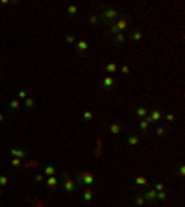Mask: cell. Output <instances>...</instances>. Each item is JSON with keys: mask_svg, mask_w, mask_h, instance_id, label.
I'll return each mask as SVG.
<instances>
[{"mask_svg": "<svg viewBox=\"0 0 185 207\" xmlns=\"http://www.w3.org/2000/svg\"><path fill=\"white\" fill-rule=\"evenodd\" d=\"M128 28H130V19L124 17V15H121L113 24L107 26V32H105V33H107L109 37H113V35H117V33H124V30H128Z\"/></svg>", "mask_w": 185, "mask_h": 207, "instance_id": "obj_1", "label": "cell"}, {"mask_svg": "<svg viewBox=\"0 0 185 207\" xmlns=\"http://www.w3.org/2000/svg\"><path fill=\"white\" fill-rule=\"evenodd\" d=\"M119 17H121V11H119V9H115V8H111V6H107V8H104L102 11H100L98 21L105 22V24L109 26V24H113V22L117 21Z\"/></svg>", "mask_w": 185, "mask_h": 207, "instance_id": "obj_2", "label": "cell"}, {"mask_svg": "<svg viewBox=\"0 0 185 207\" xmlns=\"http://www.w3.org/2000/svg\"><path fill=\"white\" fill-rule=\"evenodd\" d=\"M72 178H74V181H76L78 187H91L93 181H95V178H93L91 172H78V174H74Z\"/></svg>", "mask_w": 185, "mask_h": 207, "instance_id": "obj_3", "label": "cell"}, {"mask_svg": "<svg viewBox=\"0 0 185 207\" xmlns=\"http://www.w3.org/2000/svg\"><path fill=\"white\" fill-rule=\"evenodd\" d=\"M61 185H63V190L67 192V194H72V192H76V181H74V178L70 176V174H67V172H63V178H61Z\"/></svg>", "mask_w": 185, "mask_h": 207, "instance_id": "obj_4", "label": "cell"}, {"mask_svg": "<svg viewBox=\"0 0 185 207\" xmlns=\"http://www.w3.org/2000/svg\"><path fill=\"white\" fill-rule=\"evenodd\" d=\"M146 120H148L150 124H152V122H159V120H163V113H161L159 109H154V111H150V113H148Z\"/></svg>", "mask_w": 185, "mask_h": 207, "instance_id": "obj_5", "label": "cell"}, {"mask_svg": "<svg viewBox=\"0 0 185 207\" xmlns=\"http://www.w3.org/2000/svg\"><path fill=\"white\" fill-rule=\"evenodd\" d=\"M141 194L144 196V200H146L148 204H154V202H157V200H156V196H157V192H156L154 189H146V190H143Z\"/></svg>", "mask_w": 185, "mask_h": 207, "instance_id": "obj_6", "label": "cell"}, {"mask_svg": "<svg viewBox=\"0 0 185 207\" xmlns=\"http://www.w3.org/2000/svg\"><path fill=\"white\" fill-rule=\"evenodd\" d=\"M9 154H11V157H17V159H26L28 157V150H21V148H11L9 150Z\"/></svg>", "mask_w": 185, "mask_h": 207, "instance_id": "obj_7", "label": "cell"}, {"mask_svg": "<svg viewBox=\"0 0 185 207\" xmlns=\"http://www.w3.org/2000/svg\"><path fill=\"white\" fill-rule=\"evenodd\" d=\"M141 39H143V32H141L139 28H131V30H130V41L139 43Z\"/></svg>", "mask_w": 185, "mask_h": 207, "instance_id": "obj_8", "label": "cell"}, {"mask_svg": "<svg viewBox=\"0 0 185 207\" xmlns=\"http://www.w3.org/2000/svg\"><path fill=\"white\" fill-rule=\"evenodd\" d=\"M115 85H117V82H115V78H113V76H104V80H102V89L109 91V89H113Z\"/></svg>", "mask_w": 185, "mask_h": 207, "instance_id": "obj_9", "label": "cell"}, {"mask_svg": "<svg viewBox=\"0 0 185 207\" xmlns=\"http://www.w3.org/2000/svg\"><path fill=\"white\" fill-rule=\"evenodd\" d=\"M76 50H78V54L80 56H87V50H89V44H87V41H76Z\"/></svg>", "mask_w": 185, "mask_h": 207, "instance_id": "obj_10", "label": "cell"}, {"mask_svg": "<svg viewBox=\"0 0 185 207\" xmlns=\"http://www.w3.org/2000/svg\"><path fill=\"white\" fill-rule=\"evenodd\" d=\"M82 200L85 204H89L93 200V189L91 187H83V192H82Z\"/></svg>", "mask_w": 185, "mask_h": 207, "instance_id": "obj_11", "label": "cell"}, {"mask_svg": "<svg viewBox=\"0 0 185 207\" xmlns=\"http://www.w3.org/2000/svg\"><path fill=\"white\" fill-rule=\"evenodd\" d=\"M109 131H111V133H115V135H121V133H122V124H121L119 120L111 122V124H109Z\"/></svg>", "mask_w": 185, "mask_h": 207, "instance_id": "obj_12", "label": "cell"}, {"mask_svg": "<svg viewBox=\"0 0 185 207\" xmlns=\"http://www.w3.org/2000/svg\"><path fill=\"white\" fill-rule=\"evenodd\" d=\"M43 176H44V178L56 176V166L54 165H44V168H43Z\"/></svg>", "mask_w": 185, "mask_h": 207, "instance_id": "obj_13", "label": "cell"}, {"mask_svg": "<svg viewBox=\"0 0 185 207\" xmlns=\"http://www.w3.org/2000/svg\"><path fill=\"white\" fill-rule=\"evenodd\" d=\"M22 102L19 100V98H13V100H9V104H8V109L9 111H17V109H21Z\"/></svg>", "mask_w": 185, "mask_h": 207, "instance_id": "obj_14", "label": "cell"}, {"mask_svg": "<svg viewBox=\"0 0 185 207\" xmlns=\"http://www.w3.org/2000/svg\"><path fill=\"white\" fill-rule=\"evenodd\" d=\"M58 183H59V181H58V178H56V176H50V178H46V187H48L50 190H54V189L58 187Z\"/></svg>", "mask_w": 185, "mask_h": 207, "instance_id": "obj_15", "label": "cell"}, {"mask_svg": "<svg viewBox=\"0 0 185 207\" xmlns=\"http://www.w3.org/2000/svg\"><path fill=\"white\" fill-rule=\"evenodd\" d=\"M105 72H107V76H113L115 72H117V63L115 61H109L105 65Z\"/></svg>", "mask_w": 185, "mask_h": 207, "instance_id": "obj_16", "label": "cell"}, {"mask_svg": "<svg viewBox=\"0 0 185 207\" xmlns=\"http://www.w3.org/2000/svg\"><path fill=\"white\" fill-rule=\"evenodd\" d=\"M133 204H135L137 207H144L146 200H144V196L141 194V192H137V194H135V198H133Z\"/></svg>", "mask_w": 185, "mask_h": 207, "instance_id": "obj_17", "label": "cell"}, {"mask_svg": "<svg viewBox=\"0 0 185 207\" xmlns=\"http://www.w3.org/2000/svg\"><path fill=\"white\" fill-rule=\"evenodd\" d=\"M126 143L130 146H137L141 143V139H139V135H128V137H126Z\"/></svg>", "mask_w": 185, "mask_h": 207, "instance_id": "obj_18", "label": "cell"}, {"mask_svg": "<svg viewBox=\"0 0 185 207\" xmlns=\"http://www.w3.org/2000/svg\"><path fill=\"white\" fill-rule=\"evenodd\" d=\"M139 129H141L143 133H148V131H150V122H148L146 119H143V120L139 122Z\"/></svg>", "mask_w": 185, "mask_h": 207, "instance_id": "obj_19", "label": "cell"}, {"mask_svg": "<svg viewBox=\"0 0 185 207\" xmlns=\"http://www.w3.org/2000/svg\"><path fill=\"white\" fill-rule=\"evenodd\" d=\"M137 117L143 120V119H146L148 117V109L144 107V105H141V107H137Z\"/></svg>", "mask_w": 185, "mask_h": 207, "instance_id": "obj_20", "label": "cell"}, {"mask_svg": "<svg viewBox=\"0 0 185 207\" xmlns=\"http://www.w3.org/2000/svg\"><path fill=\"white\" fill-rule=\"evenodd\" d=\"M111 39H113V44H121V43L126 41V35H124V33H117V35H113Z\"/></svg>", "mask_w": 185, "mask_h": 207, "instance_id": "obj_21", "label": "cell"}, {"mask_svg": "<svg viewBox=\"0 0 185 207\" xmlns=\"http://www.w3.org/2000/svg\"><path fill=\"white\" fill-rule=\"evenodd\" d=\"M22 104L26 105V109H33V107H35V100H33V98H30V96H28Z\"/></svg>", "mask_w": 185, "mask_h": 207, "instance_id": "obj_22", "label": "cell"}, {"mask_svg": "<svg viewBox=\"0 0 185 207\" xmlns=\"http://www.w3.org/2000/svg\"><path fill=\"white\" fill-rule=\"evenodd\" d=\"M135 183H137L139 187H146V183H148V179H146L144 176H137V178H135Z\"/></svg>", "mask_w": 185, "mask_h": 207, "instance_id": "obj_23", "label": "cell"}, {"mask_svg": "<svg viewBox=\"0 0 185 207\" xmlns=\"http://www.w3.org/2000/svg\"><path fill=\"white\" fill-rule=\"evenodd\" d=\"M67 13H69L70 17H74V15L78 13V6H69V8H67Z\"/></svg>", "mask_w": 185, "mask_h": 207, "instance_id": "obj_24", "label": "cell"}, {"mask_svg": "<svg viewBox=\"0 0 185 207\" xmlns=\"http://www.w3.org/2000/svg\"><path fill=\"white\" fill-rule=\"evenodd\" d=\"M168 198V192L167 190H163V192H157V196H156V200H159V202H165Z\"/></svg>", "mask_w": 185, "mask_h": 207, "instance_id": "obj_25", "label": "cell"}, {"mask_svg": "<svg viewBox=\"0 0 185 207\" xmlns=\"http://www.w3.org/2000/svg\"><path fill=\"white\" fill-rule=\"evenodd\" d=\"M154 190H156V192H163L165 185L161 183V181H156V183H154Z\"/></svg>", "mask_w": 185, "mask_h": 207, "instance_id": "obj_26", "label": "cell"}, {"mask_svg": "<svg viewBox=\"0 0 185 207\" xmlns=\"http://www.w3.org/2000/svg\"><path fill=\"white\" fill-rule=\"evenodd\" d=\"M11 166H13V168H19V166H22V159L11 157Z\"/></svg>", "mask_w": 185, "mask_h": 207, "instance_id": "obj_27", "label": "cell"}, {"mask_svg": "<svg viewBox=\"0 0 185 207\" xmlns=\"http://www.w3.org/2000/svg\"><path fill=\"white\" fill-rule=\"evenodd\" d=\"M83 120H85V122H89V120H93V113H91V111H89V109H87V111H83Z\"/></svg>", "mask_w": 185, "mask_h": 207, "instance_id": "obj_28", "label": "cell"}, {"mask_svg": "<svg viewBox=\"0 0 185 207\" xmlns=\"http://www.w3.org/2000/svg\"><path fill=\"white\" fill-rule=\"evenodd\" d=\"M163 119L167 122H174V120H176V115H174V113H167V115H163Z\"/></svg>", "mask_w": 185, "mask_h": 207, "instance_id": "obj_29", "label": "cell"}, {"mask_svg": "<svg viewBox=\"0 0 185 207\" xmlns=\"http://www.w3.org/2000/svg\"><path fill=\"white\" fill-rule=\"evenodd\" d=\"M165 133H167V129H165L163 126H157V128H156V135H159V137H163Z\"/></svg>", "mask_w": 185, "mask_h": 207, "instance_id": "obj_30", "label": "cell"}, {"mask_svg": "<svg viewBox=\"0 0 185 207\" xmlns=\"http://www.w3.org/2000/svg\"><path fill=\"white\" fill-rule=\"evenodd\" d=\"M65 41L69 43V44H76V37H74V35H70V33H69V35H65Z\"/></svg>", "mask_w": 185, "mask_h": 207, "instance_id": "obj_31", "label": "cell"}, {"mask_svg": "<svg viewBox=\"0 0 185 207\" xmlns=\"http://www.w3.org/2000/svg\"><path fill=\"white\" fill-rule=\"evenodd\" d=\"M17 96H19V100H26V98H28V93H26L24 89H21V91L17 93Z\"/></svg>", "mask_w": 185, "mask_h": 207, "instance_id": "obj_32", "label": "cell"}, {"mask_svg": "<svg viewBox=\"0 0 185 207\" xmlns=\"http://www.w3.org/2000/svg\"><path fill=\"white\" fill-rule=\"evenodd\" d=\"M89 22H91L93 26H96V24H98V15H89Z\"/></svg>", "mask_w": 185, "mask_h": 207, "instance_id": "obj_33", "label": "cell"}, {"mask_svg": "<svg viewBox=\"0 0 185 207\" xmlns=\"http://www.w3.org/2000/svg\"><path fill=\"white\" fill-rule=\"evenodd\" d=\"M176 174H178V178H183V176H185V168H183V165H180V166H178Z\"/></svg>", "mask_w": 185, "mask_h": 207, "instance_id": "obj_34", "label": "cell"}, {"mask_svg": "<svg viewBox=\"0 0 185 207\" xmlns=\"http://www.w3.org/2000/svg\"><path fill=\"white\" fill-rule=\"evenodd\" d=\"M6 185H8V176L0 174V187H6Z\"/></svg>", "mask_w": 185, "mask_h": 207, "instance_id": "obj_35", "label": "cell"}, {"mask_svg": "<svg viewBox=\"0 0 185 207\" xmlns=\"http://www.w3.org/2000/svg\"><path fill=\"white\" fill-rule=\"evenodd\" d=\"M43 179H44V176H43V174H37V176H33V181H35V183H41Z\"/></svg>", "mask_w": 185, "mask_h": 207, "instance_id": "obj_36", "label": "cell"}, {"mask_svg": "<svg viewBox=\"0 0 185 207\" xmlns=\"http://www.w3.org/2000/svg\"><path fill=\"white\" fill-rule=\"evenodd\" d=\"M130 70H131V68H130V67H128V65H124L122 68H121V72H122L124 76H126V74H130Z\"/></svg>", "mask_w": 185, "mask_h": 207, "instance_id": "obj_37", "label": "cell"}, {"mask_svg": "<svg viewBox=\"0 0 185 207\" xmlns=\"http://www.w3.org/2000/svg\"><path fill=\"white\" fill-rule=\"evenodd\" d=\"M4 120H6V115H4V113H0V124H2Z\"/></svg>", "mask_w": 185, "mask_h": 207, "instance_id": "obj_38", "label": "cell"}, {"mask_svg": "<svg viewBox=\"0 0 185 207\" xmlns=\"http://www.w3.org/2000/svg\"><path fill=\"white\" fill-rule=\"evenodd\" d=\"M2 194H4V192H2V189H0V196H2Z\"/></svg>", "mask_w": 185, "mask_h": 207, "instance_id": "obj_39", "label": "cell"}, {"mask_svg": "<svg viewBox=\"0 0 185 207\" xmlns=\"http://www.w3.org/2000/svg\"><path fill=\"white\" fill-rule=\"evenodd\" d=\"M0 80H2V76H0Z\"/></svg>", "mask_w": 185, "mask_h": 207, "instance_id": "obj_40", "label": "cell"}]
</instances>
